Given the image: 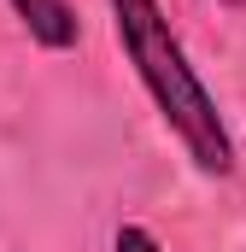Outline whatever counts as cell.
I'll return each instance as SVG.
<instances>
[{"label": "cell", "mask_w": 246, "mask_h": 252, "mask_svg": "<svg viewBox=\"0 0 246 252\" xmlns=\"http://www.w3.org/2000/svg\"><path fill=\"white\" fill-rule=\"evenodd\" d=\"M112 6V30L135 82L147 88L153 112L164 118V129L182 141V153L193 158L199 176H235V135L217 112V94L205 88V76L193 70L182 35L170 30L158 0H106Z\"/></svg>", "instance_id": "1"}, {"label": "cell", "mask_w": 246, "mask_h": 252, "mask_svg": "<svg viewBox=\"0 0 246 252\" xmlns=\"http://www.w3.org/2000/svg\"><path fill=\"white\" fill-rule=\"evenodd\" d=\"M112 252H164V247H158V235H153V229H141V223H123L118 235H112Z\"/></svg>", "instance_id": "3"}, {"label": "cell", "mask_w": 246, "mask_h": 252, "mask_svg": "<svg viewBox=\"0 0 246 252\" xmlns=\"http://www.w3.org/2000/svg\"><path fill=\"white\" fill-rule=\"evenodd\" d=\"M6 6H12V18L24 24V35H30L35 47H47V53H70V47L82 41V18H76L70 0H6Z\"/></svg>", "instance_id": "2"}, {"label": "cell", "mask_w": 246, "mask_h": 252, "mask_svg": "<svg viewBox=\"0 0 246 252\" xmlns=\"http://www.w3.org/2000/svg\"><path fill=\"white\" fill-rule=\"evenodd\" d=\"M229 6H241V0H229Z\"/></svg>", "instance_id": "4"}]
</instances>
